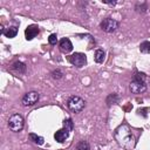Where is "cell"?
<instances>
[{
    "label": "cell",
    "mask_w": 150,
    "mask_h": 150,
    "mask_svg": "<svg viewBox=\"0 0 150 150\" xmlns=\"http://www.w3.org/2000/svg\"><path fill=\"white\" fill-rule=\"evenodd\" d=\"M67 107L68 109L74 112V114H79L81 112L84 107H86V102L83 98H81L80 96H70L67 101Z\"/></svg>",
    "instance_id": "3"
},
{
    "label": "cell",
    "mask_w": 150,
    "mask_h": 150,
    "mask_svg": "<svg viewBox=\"0 0 150 150\" xmlns=\"http://www.w3.org/2000/svg\"><path fill=\"white\" fill-rule=\"evenodd\" d=\"M11 69L14 70V71H16V73H19V74H23L26 71V64L22 63V62H20V61H16V62H14L12 64Z\"/></svg>",
    "instance_id": "11"
},
{
    "label": "cell",
    "mask_w": 150,
    "mask_h": 150,
    "mask_svg": "<svg viewBox=\"0 0 150 150\" xmlns=\"http://www.w3.org/2000/svg\"><path fill=\"white\" fill-rule=\"evenodd\" d=\"M59 46H60V49H61L62 53L68 54V53H70V52L73 50V43L70 42V40H69L68 38H63V39H61Z\"/></svg>",
    "instance_id": "8"
},
{
    "label": "cell",
    "mask_w": 150,
    "mask_h": 150,
    "mask_svg": "<svg viewBox=\"0 0 150 150\" xmlns=\"http://www.w3.org/2000/svg\"><path fill=\"white\" fill-rule=\"evenodd\" d=\"M115 138L117 143L124 149L131 150L135 146V136L132 135L128 124H122L115 130Z\"/></svg>",
    "instance_id": "1"
},
{
    "label": "cell",
    "mask_w": 150,
    "mask_h": 150,
    "mask_svg": "<svg viewBox=\"0 0 150 150\" xmlns=\"http://www.w3.org/2000/svg\"><path fill=\"white\" fill-rule=\"evenodd\" d=\"M144 79H145V75L143 73H137L134 76L132 81L130 82V86H129L130 91L134 93V94H142V93H144L146 90V84H145Z\"/></svg>",
    "instance_id": "2"
},
{
    "label": "cell",
    "mask_w": 150,
    "mask_h": 150,
    "mask_svg": "<svg viewBox=\"0 0 150 150\" xmlns=\"http://www.w3.org/2000/svg\"><path fill=\"white\" fill-rule=\"evenodd\" d=\"M139 50L142 53H149L150 52V42H148V41L142 42L141 46H139Z\"/></svg>",
    "instance_id": "17"
},
{
    "label": "cell",
    "mask_w": 150,
    "mask_h": 150,
    "mask_svg": "<svg viewBox=\"0 0 150 150\" xmlns=\"http://www.w3.org/2000/svg\"><path fill=\"white\" fill-rule=\"evenodd\" d=\"M63 128L68 131V132H70L71 130H73V128H74V124H73V121L70 120V118H66L64 121H63Z\"/></svg>",
    "instance_id": "16"
},
{
    "label": "cell",
    "mask_w": 150,
    "mask_h": 150,
    "mask_svg": "<svg viewBox=\"0 0 150 150\" xmlns=\"http://www.w3.org/2000/svg\"><path fill=\"white\" fill-rule=\"evenodd\" d=\"M39 27L36 26V25H29L27 28H26V30H25V35H26V39L27 40H32V39H34L38 34H39Z\"/></svg>",
    "instance_id": "9"
},
{
    "label": "cell",
    "mask_w": 150,
    "mask_h": 150,
    "mask_svg": "<svg viewBox=\"0 0 150 150\" xmlns=\"http://www.w3.org/2000/svg\"><path fill=\"white\" fill-rule=\"evenodd\" d=\"M94 59L97 63H102L105 59V53L103 49H96L95 50V54H94Z\"/></svg>",
    "instance_id": "12"
},
{
    "label": "cell",
    "mask_w": 150,
    "mask_h": 150,
    "mask_svg": "<svg viewBox=\"0 0 150 150\" xmlns=\"http://www.w3.org/2000/svg\"><path fill=\"white\" fill-rule=\"evenodd\" d=\"M102 2L103 4H108V5H115L116 4V1H105V0H102Z\"/></svg>",
    "instance_id": "20"
},
{
    "label": "cell",
    "mask_w": 150,
    "mask_h": 150,
    "mask_svg": "<svg viewBox=\"0 0 150 150\" xmlns=\"http://www.w3.org/2000/svg\"><path fill=\"white\" fill-rule=\"evenodd\" d=\"M100 27L105 33H112L118 28V21H116L115 19H111V18H107L100 23Z\"/></svg>",
    "instance_id": "5"
},
{
    "label": "cell",
    "mask_w": 150,
    "mask_h": 150,
    "mask_svg": "<svg viewBox=\"0 0 150 150\" xmlns=\"http://www.w3.org/2000/svg\"><path fill=\"white\" fill-rule=\"evenodd\" d=\"M69 61H70V63L73 66L77 67V68H81V67L86 66V63H87V56L83 53H74L73 55L69 56Z\"/></svg>",
    "instance_id": "6"
},
{
    "label": "cell",
    "mask_w": 150,
    "mask_h": 150,
    "mask_svg": "<svg viewBox=\"0 0 150 150\" xmlns=\"http://www.w3.org/2000/svg\"><path fill=\"white\" fill-rule=\"evenodd\" d=\"M62 76H63V73L60 69H55L52 71V77L55 80H60V79H62Z\"/></svg>",
    "instance_id": "18"
},
{
    "label": "cell",
    "mask_w": 150,
    "mask_h": 150,
    "mask_svg": "<svg viewBox=\"0 0 150 150\" xmlns=\"http://www.w3.org/2000/svg\"><path fill=\"white\" fill-rule=\"evenodd\" d=\"M76 150H90V145L87 141H81L76 144Z\"/></svg>",
    "instance_id": "15"
},
{
    "label": "cell",
    "mask_w": 150,
    "mask_h": 150,
    "mask_svg": "<svg viewBox=\"0 0 150 150\" xmlns=\"http://www.w3.org/2000/svg\"><path fill=\"white\" fill-rule=\"evenodd\" d=\"M29 138H30V141H33L35 144H38V145H42L43 143H45V138L42 137V136H38L36 134H33V132H30L29 135Z\"/></svg>",
    "instance_id": "13"
},
{
    "label": "cell",
    "mask_w": 150,
    "mask_h": 150,
    "mask_svg": "<svg viewBox=\"0 0 150 150\" xmlns=\"http://www.w3.org/2000/svg\"><path fill=\"white\" fill-rule=\"evenodd\" d=\"M16 34H18V28H16V27H14V26L8 27V28L5 30V33H4V35H6V38H9V39L14 38Z\"/></svg>",
    "instance_id": "14"
},
{
    "label": "cell",
    "mask_w": 150,
    "mask_h": 150,
    "mask_svg": "<svg viewBox=\"0 0 150 150\" xmlns=\"http://www.w3.org/2000/svg\"><path fill=\"white\" fill-rule=\"evenodd\" d=\"M23 123H25L23 117H22L20 114H14V115H12V116L9 117V120H8V127H9V129H11L12 131H14V132L21 131L22 128H23Z\"/></svg>",
    "instance_id": "4"
},
{
    "label": "cell",
    "mask_w": 150,
    "mask_h": 150,
    "mask_svg": "<svg viewBox=\"0 0 150 150\" xmlns=\"http://www.w3.org/2000/svg\"><path fill=\"white\" fill-rule=\"evenodd\" d=\"M40 98V95L38 91H28L23 95L21 102H22V105L25 107H28V105H34Z\"/></svg>",
    "instance_id": "7"
},
{
    "label": "cell",
    "mask_w": 150,
    "mask_h": 150,
    "mask_svg": "<svg viewBox=\"0 0 150 150\" xmlns=\"http://www.w3.org/2000/svg\"><path fill=\"white\" fill-rule=\"evenodd\" d=\"M68 135H69V132L63 128V129H60V130H57L55 134H54V138L57 141V142H60V143H63L67 138H68Z\"/></svg>",
    "instance_id": "10"
},
{
    "label": "cell",
    "mask_w": 150,
    "mask_h": 150,
    "mask_svg": "<svg viewBox=\"0 0 150 150\" xmlns=\"http://www.w3.org/2000/svg\"><path fill=\"white\" fill-rule=\"evenodd\" d=\"M48 42H49L50 45H56V42H57V35H56V34H52V35H49V38H48Z\"/></svg>",
    "instance_id": "19"
}]
</instances>
